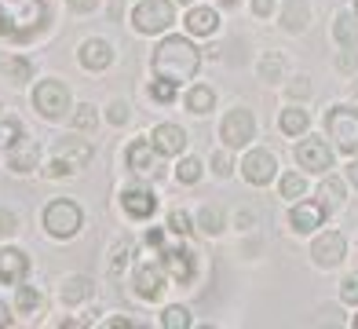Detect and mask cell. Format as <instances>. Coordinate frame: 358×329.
Here are the masks:
<instances>
[{"label":"cell","mask_w":358,"mask_h":329,"mask_svg":"<svg viewBox=\"0 0 358 329\" xmlns=\"http://www.w3.org/2000/svg\"><path fill=\"white\" fill-rule=\"evenodd\" d=\"M351 183H355V187H358V161H355V164H351Z\"/></svg>","instance_id":"51"},{"label":"cell","mask_w":358,"mask_h":329,"mask_svg":"<svg viewBox=\"0 0 358 329\" xmlns=\"http://www.w3.org/2000/svg\"><path fill=\"white\" fill-rule=\"evenodd\" d=\"M48 26V0H0V37L29 41Z\"/></svg>","instance_id":"2"},{"label":"cell","mask_w":358,"mask_h":329,"mask_svg":"<svg viewBox=\"0 0 358 329\" xmlns=\"http://www.w3.org/2000/svg\"><path fill=\"white\" fill-rule=\"evenodd\" d=\"M252 11L259 15V19H267V15L274 11V0H252Z\"/></svg>","instance_id":"47"},{"label":"cell","mask_w":358,"mask_h":329,"mask_svg":"<svg viewBox=\"0 0 358 329\" xmlns=\"http://www.w3.org/2000/svg\"><path fill=\"white\" fill-rule=\"evenodd\" d=\"M220 4H223V8H234V4H238V0H220Z\"/></svg>","instance_id":"52"},{"label":"cell","mask_w":358,"mask_h":329,"mask_svg":"<svg viewBox=\"0 0 358 329\" xmlns=\"http://www.w3.org/2000/svg\"><path fill=\"white\" fill-rule=\"evenodd\" d=\"M355 329H358V315H355Z\"/></svg>","instance_id":"54"},{"label":"cell","mask_w":358,"mask_h":329,"mask_svg":"<svg viewBox=\"0 0 358 329\" xmlns=\"http://www.w3.org/2000/svg\"><path fill=\"white\" fill-rule=\"evenodd\" d=\"M318 205H322L325 212H336L340 205H344V183H340L336 176L322 179V187H318Z\"/></svg>","instance_id":"23"},{"label":"cell","mask_w":358,"mask_h":329,"mask_svg":"<svg viewBox=\"0 0 358 329\" xmlns=\"http://www.w3.org/2000/svg\"><path fill=\"white\" fill-rule=\"evenodd\" d=\"M303 176H296V172H289V176H282V194L285 197H300L303 194Z\"/></svg>","instance_id":"35"},{"label":"cell","mask_w":358,"mask_h":329,"mask_svg":"<svg viewBox=\"0 0 358 329\" xmlns=\"http://www.w3.org/2000/svg\"><path fill=\"white\" fill-rule=\"evenodd\" d=\"M282 132L285 136H303L307 132V125H311V118H307V110H300V106H289L285 113H282Z\"/></svg>","instance_id":"26"},{"label":"cell","mask_w":358,"mask_h":329,"mask_svg":"<svg viewBox=\"0 0 358 329\" xmlns=\"http://www.w3.org/2000/svg\"><path fill=\"white\" fill-rule=\"evenodd\" d=\"M213 106H216V92H213V88L198 85V88L187 92V110H190V113H208Z\"/></svg>","instance_id":"27"},{"label":"cell","mask_w":358,"mask_h":329,"mask_svg":"<svg viewBox=\"0 0 358 329\" xmlns=\"http://www.w3.org/2000/svg\"><path fill=\"white\" fill-rule=\"evenodd\" d=\"M34 106L44 113V118H62L70 110V88L62 80H41L37 92H34Z\"/></svg>","instance_id":"7"},{"label":"cell","mask_w":358,"mask_h":329,"mask_svg":"<svg viewBox=\"0 0 358 329\" xmlns=\"http://www.w3.org/2000/svg\"><path fill=\"white\" fill-rule=\"evenodd\" d=\"M322 220H325V209L318 202H300L296 209H292V216H289V227L296 230V234H307V230L322 227Z\"/></svg>","instance_id":"16"},{"label":"cell","mask_w":358,"mask_h":329,"mask_svg":"<svg viewBox=\"0 0 358 329\" xmlns=\"http://www.w3.org/2000/svg\"><path fill=\"white\" fill-rule=\"evenodd\" d=\"M150 139H154V146L161 154H183L187 150V132L179 125H157Z\"/></svg>","instance_id":"18"},{"label":"cell","mask_w":358,"mask_h":329,"mask_svg":"<svg viewBox=\"0 0 358 329\" xmlns=\"http://www.w3.org/2000/svg\"><path fill=\"white\" fill-rule=\"evenodd\" d=\"M355 15H358V0H355Z\"/></svg>","instance_id":"53"},{"label":"cell","mask_w":358,"mask_h":329,"mask_svg":"<svg viewBox=\"0 0 358 329\" xmlns=\"http://www.w3.org/2000/svg\"><path fill=\"white\" fill-rule=\"evenodd\" d=\"M157 146H154V139H136L132 146H128V169H132L136 176H157L161 172V161H157Z\"/></svg>","instance_id":"11"},{"label":"cell","mask_w":358,"mask_h":329,"mask_svg":"<svg viewBox=\"0 0 358 329\" xmlns=\"http://www.w3.org/2000/svg\"><path fill=\"white\" fill-rule=\"evenodd\" d=\"M161 326L165 329H190V311L187 307H169L165 315H161Z\"/></svg>","instance_id":"31"},{"label":"cell","mask_w":358,"mask_h":329,"mask_svg":"<svg viewBox=\"0 0 358 329\" xmlns=\"http://www.w3.org/2000/svg\"><path fill=\"white\" fill-rule=\"evenodd\" d=\"M128 249H132V245H128V241H121L117 249H113V260H110V274H117V271L124 267V260H128Z\"/></svg>","instance_id":"41"},{"label":"cell","mask_w":358,"mask_h":329,"mask_svg":"<svg viewBox=\"0 0 358 329\" xmlns=\"http://www.w3.org/2000/svg\"><path fill=\"white\" fill-rule=\"evenodd\" d=\"M41 307V293L34 289V286H19V311H37Z\"/></svg>","instance_id":"34"},{"label":"cell","mask_w":358,"mask_h":329,"mask_svg":"<svg viewBox=\"0 0 358 329\" xmlns=\"http://www.w3.org/2000/svg\"><path fill=\"white\" fill-rule=\"evenodd\" d=\"M106 118H110V125H124V121H128V106H124V103H110Z\"/></svg>","instance_id":"42"},{"label":"cell","mask_w":358,"mask_h":329,"mask_svg":"<svg viewBox=\"0 0 358 329\" xmlns=\"http://www.w3.org/2000/svg\"><path fill=\"white\" fill-rule=\"evenodd\" d=\"M220 136H223V143L231 146V150H238V146H245L252 136H256V121H252V113L249 110H231L223 118V125H220Z\"/></svg>","instance_id":"8"},{"label":"cell","mask_w":358,"mask_h":329,"mask_svg":"<svg viewBox=\"0 0 358 329\" xmlns=\"http://www.w3.org/2000/svg\"><path fill=\"white\" fill-rule=\"evenodd\" d=\"M198 66H201V52L194 48L187 37H165L157 44V52H154V62H150V70L157 80H169V85H187V80L198 74Z\"/></svg>","instance_id":"1"},{"label":"cell","mask_w":358,"mask_h":329,"mask_svg":"<svg viewBox=\"0 0 358 329\" xmlns=\"http://www.w3.org/2000/svg\"><path fill=\"white\" fill-rule=\"evenodd\" d=\"M282 74H285V59L278 52H271L264 62H259V77L264 80H282Z\"/></svg>","instance_id":"28"},{"label":"cell","mask_w":358,"mask_h":329,"mask_svg":"<svg viewBox=\"0 0 358 329\" xmlns=\"http://www.w3.org/2000/svg\"><path fill=\"white\" fill-rule=\"evenodd\" d=\"M340 296H344L348 304H358V274H351V278L340 282Z\"/></svg>","instance_id":"39"},{"label":"cell","mask_w":358,"mask_h":329,"mask_svg":"<svg viewBox=\"0 0 358 329\" xmlns=\"http://www.w3.org/2000/svg\"><path fill=\"white\" fill-rule=\"evenodd\" d=\"M19 230V220H15V212H8V209H0V238H8V234H15Z\"/></svg>","instance_id":"40"},{"label":"cell","mask_w":358,"mask_h":329,"mask_svg":"<svg viewBox=\"0 0 358 329\" xmlns=\"http://www.w3.org/2000/svg\"><path fill=\"white\" fill-rule=\"evenodd\" d=\"M176 176L183 179V183H198V179H201V161H194V158H187V161H179V169H176Z\"/></svg>","instance_id":"33"},{"label":"cell","mask_w":358,"mask_h":329,"mask_svg":"<svg viewBox=\"0 0 358 329\" xmlns=\"http://www.w3.org/2000/svg\"><path fill=\"white\" fill-rule=\"evenodd\" d=\"M289 95H292V99H307V95H311V85H307V77H296V85H289Z\"/></svg>","instance_id":"44"},{"label":"cell","mask_w":358,"mask_h":329,"mask_svg":"<svg viewBox=\"0 0 358 329\" xmlns=\"http://www.w3.org/2000/svg\"><path fill=\"white\" fill-rule=\"evenodd\" d=\"M4 326H11V311L0 304V329H4Z\"/></svg>","instance_id":"49"},{"label":"cell","mask_w":358,"mask_h":329,"mask_svg":"<svg viewBox=\"0 0 358 329\" xmlns=\"http://www.w3.org/2000/svg\"><path fill=\"white\" fill-rule=\"evenodd\" d=\"M198 223H201L205 234H220V230H223V212L220 209H201Z\"/></svg>","instance_id":"32"},{"label":"cell","mask_w":358,"mask_h":329,"mask_svg":"<svg viewBox=\"0 0 358 329\" xmlns=\"http://www.w3.org/2000/svg\"><path fill=\"white\" fill-rule=\"evenodd\" d=\"M241 176H245L252 187H267L271 179L278 176V161H274V154H267V150H252L245 161H241Z\"/></svg>","instance_id":"10"},{"label":"cell","mask_w":358,"mask_h":329,"mask_svg":"<svg viewBox=\"0 0 358 329\" xmlns=\"http://www.w3.org/2000/svg\"><path fill=\"white\" fill-rule=\"evenodd\" d=\"M179 4H190V0H179Z\"/></svg>","instance_id":"55"},{"label":"cell","mask_w":358,"mask_h":329,"mask_svg":"<svg viewBox=\"0 0 358 329\" xmlns=\"http://www.w3.org/2000/svg\"><path fill=\"white\" fill-rule=\"evenodd\" d=\"M121 209H124L132 220H150L154 212H157V197L146 190V187H128V190L121 194Z\"/></svg>","instance_id":"14"},{"label":"cell","mask_w":358,"mask_h":329,"mask_svg":"<svg viewBox=\"0 0 358 329\" xmlns=\"http://www.w3.org/2000/svg\"><path fill=\"white\" fill-rule=\"evenodd\" d=\"M213 169H216V176H231V158L216 154V158H213Z\"/></svg>","instance_id":"46"},{"label":"cell","mask_w":358,"mask_h":329,"mask_svg":"<svg viewBox=\"0 0 358 329\" xmlns=\"http://www.w3.org/2000/svg\"><path fill=\"white\" fill-rule=\"evenodd\" d=\"M296 161H300V169L322 176L325 169H333V150H329L322 139H303V143L296 146Z\"/></svg>","instance_id":"13"},{"label":"cell","mask_w":358,"mask_h":329,"mask_svg":"<svg viewBox=\"0 0 358 329\" xmlns=\"http://www.w3.org/2000/svg\"><path fill=\"white\" fill-rule=\"evenodd\" d=\"M150 95L157 99V103H169V99H176V85H169V80H154Z\"/></svg>","instance_id":"37"},{"label":"cell","mask_w":358,"mask_h":329,"mask_svg":"<svg viewBox=\"0 0 358 329\" xmlns=\"http://www.w3.org/2000/svg\"><path fill=\"white\" fill-rule=\"evenodd\" d=\"M132 22L139 33H165L176 22V8L172 0H139L132 11Z\"/></svg>","instance_id":"4"},{"label":"cell","mask_w":358,"mask_h":329,"mask_svg":"<svg viewBox=\"0 0 358 329\" xmlns=\"http://www.w3.org/2000/svg\"><path fill=\"white\" fill-rule=\"evenodd\" d=\"M37 158H41V150H37V143H26V139H19L11 146V169L15 172H34L37 169Z\"/></svg>","instance_id":"20"},{"label":"cell","mask_w":358,"mask_h":329,"mask_svg":"<svg viewBox=\"0 0 358 329\" xmlns=\"http://www.w3.org/2000/svg\"><path fill=\"white\" fill-rule=\"evenodd\" d=\"M48 176H73V169L62 158H52V164H48Z\"/></svg>","instance_id":"45"},{"label":"cell","mask_w":358,"mask_h":329,"mask_svg":"<svg viewBox=\"0 0 358 329\" xmlns=\"http://www.w3.org/2000/svg\"><path fill=\"white\" fill-rule=\"evenodd\" d=\"M333 37L344 44V48H355V44H358V15L340 11L336 22H333Z\"/></svg>","instance_id":"24"},{"label":"cell","mask_w":358,"mask_h":329,"mask_svg":"<svg viewBox=\"0 0 358 329\" xmlns=\"http://www.w3.org/2000/svg\"><path fill=\"white\" fill-rule=\"evenodd\" d=\"M336 70H340V74H355V70H358V55H355V52H344V55L336 59Z\"/></svg>","instance_id":"43"},{"label":"cell","mask_w":358,"mask_h":329,"mask_svg":"<svg viewBox=\"0 0 358 329\" xmlns=\"http://www.w3.org/2000/svg\"><path fill=\"white\" fill-rule=\"evenodd\" d=\"M307 19H311V11H307V0H285V8H282V26H285L289 33L307 29Z\"/></svg>","instance_id":"21"},{"label":"cell","mask_w":358,"mask_h":329,"mask_svg":"<svg viewBox=\"0 0 358 329\" xmlns=\"http://www.w3.org/2000/svg\"><path fill=\"white\" fill-rule=\"evenodd\" d=\"M0 70H4L15 85H22V80H29V74H34V66H29L26 59H8L4 66H0Z\"/></svg>","instance_id":"30"},{"label":"cell","mask_w":358,"mask_h":329,"mask_svg":"<svg viewBox=\"0 0 358 329\" xmlns=\"http://www.w3.org/2000/svg\"><path fill=\"white\" fill-rule=\"evenodd\" d=\"M55 158H62L77 172V169H85V164L92 161V146L80 143V139H62V143H55Z\"/></svg>","instance_id":"19"},{"label":"cell","mask_w":358,"mask_h":329,"mask_svg":"<svg viewBox=\"0 0 358 329\" xmlns=\"http://www.w3.org/2000/svg\"><path fill=\"white\" fill-rule=\"evenodd\" d=\"M161 263H165V271L176 278L179 286H190L194 282V274H198V263H194V253L187 249V245H165V238H161V245H154Z\"/></svg>","instance_id":"5"},{"label":"cell","mask_w":358,"mask_h":329,"mask_svg":"<svg viewBox=\"0 0 358 329\" xmlns=\"http://www.w3.org/2000/svg\"><path fill=\"white\" fill-rule=\"evenodd\" d=\"M88 296H92V278L73 274V278L62 282V300L66 304H80V300H88Z\"/></svg>","instance_id":"25"},{"label":"cell","mask_w":358,"mask_h":329,"mask_svg":"<svg viewBox=\"0 0 358 329\" xmlns=\"http://www.w3.org/2000/svg\"><path fill=\"white\" fill-rule=\"evenodd\" d=\"M29 271V260L19 249H0V282L4 286H22V278Z\"/></svg>","instance_id":"15"},{"label":"cell","mask_w":358,"mask_h":329,"mask_svg":"<svg viewBox=\"0 0 358 329\" xmlns=\"http://www.w3.org/2000/svg\"><path fill=\"white\" fill-rule=\"evenodd\" d=\"M169 230H172V234H187V230H190V220H187L183 209H172L169 212Z\"/></svg>","instance_id":"36"},{"label":"cell","mask_w":358,"mask_h":329,"mask_svg":"<svg viewBox=\"0 0 358 329\" xmlns=\"http://www.w3.org/2000/svg\"><path fill=\"white\" fill-rule=\"evenodd\" d=\"M165 278H169V271H165V263H161V256L146 260L139 267V274H136V293L143 296V300H157V296L165 293Z\"/></svg>","instance_id":"9"},{"label":"cell","mask_w":358,"mask_h":329,"mask_svg":"<svg viewBox=\"0 0 358 329\" xmlns=\"http://www.w3.org/2000/svg\"><path fill=\"white\" fill-rule=\"evenodd\" d=\"M106 326H110V329H128V326H132V322H128V318H110Z\"/></svg>","instance_id":"50"},{"label":"cell","mask_w":358,"mask_h":329,"mask_svg":"<svg viewBox=\"0 0 358 329\" xmlns=\"http://www.w3.org/2000/svg\"><path fill=\"white\" fill-rule=\"evenodd\" d=\"M73 125H77L80 132H85V128L92 132V128H95V110H92V106H77V113H73Z\"/></svg>","instance_id":"38"},{"label":"cell","mask_w":358,"mask_h":329,"mask_svg":"<svg viewBox=\"0 0 358 329\" xmlns=\"http://www.w3.org/2000/svg\"><path fill=\"white\" fill-rule=\"evenodd\" d=\"M80 209L73 202H66V197H59V202H52L44 209V227H48V234H55V238H73L77 230H80Z\"/></svg>","instance_id":"6"},{"label":"cell","mask_w":358,"mask_h":329,"mask_svg":"<svg viewBox=\"0 0 358 329\" xmlns=\"http://www.w3.org/2000/svg\"><path fill=\"white\" fill-rule=\"evenodd\" d=\"M70 8L73 11H92V8H99V0H70Z\"/></svg>","instance_id":"48"},{"label":"cell","mask_w":358,"mask_h":329,"mask_svg":"<svg viewBox=\"0 0 358 329\" xmlns=\"http://www.w3.org/2000/svg\"><path fill=\"white\" fill-rule=\"evenodd\" d=\"M325 128H329V139H336V146L344 154H358V110L355 106H333Z\"/></svg>","instance_id":"3"},{"label":"cell","mask_w":358,"mask_h":329,"mask_svg":"<svg viewBox=\"0 0 358 329\" xmlns=\"http://www.w3.org/2000/svg\"><path fill=\"white\" fill-rule=\"evenodd\" d=\"M19 139H22V125H19V121H15V118L0 121V150H11Z\"/></svg>","instance_id":"29"},{"label":"cell","mask_w":358,"mask_h":329,"mask_svg":"<svg viewBox=\"0 0 358 329\" xmlns=\"http://www.w3.org/2000/svg\"><path fill=\"white\" fill-rule=\"evenodd\" d=\"M110 62H113V48L106 41L92 37V41L80 44V66H85V70H106Z\"/></svg>","instance_id":"17"},{"label":"cell","mask_w":358,"mask_h":329,"mask_svg":"<svg viewBox=\"0 0 358 329\" xmlns=\"http://www.w3.org/2000/svg\"><path fill=\"white\" fill-rule=\"evenodd\" d=\"M344 253H348V241L340 230H325V234L311 245V256H315L318 267H336V263L344 260Z\"/></svg>","instance_id":"12"},{"label":"cell","mask_w":358,"mask_h":329,"mask_svg":"<svg viewBox=\"0 0 358 329\" xmlns=\"http://www.w3.org/2000/svg\"><path fill=\"white\" fill-rule=\"evenodd\" d=\"M216 26H220V19H216L213 8H190V15H187V29L190 33L208 37V33H216Z\"/></svg>","instance_id":"22"}]
</instances>
